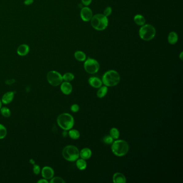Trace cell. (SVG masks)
Segmentation results:
<instances>
[{"label":"cell","instance_id":"cell-8","mask_svg":"<svg viewBox=\"0 0 183 183\" xmlns=\"http://www.w3.org/2000/svg\"><path fill=\"white\" fill-rule=\"evenodd\" d=\"M47 80L51 85L54 87L60 85L63 81L62 76L61 74L55 70H52L48 72Z\"/></svg>","mask_w":183,"mask_h":183},{"label":"cell","instance_id":"cell-23","mask_svg":"<svg viewBox=\"0 0 183 183\" xmlns=\"http://www.w3.org/2000/svg\"><path fill=\"white\" fill-rule=\"evenodd\" d=\"M110 135L114 140H117L119 138V130L117 128H112L110 130Z\"/></svg>","mask_w":183,"mask_h":183},{"label":"cell","instance_id":"cell-3","mask_svg":"<svg viewBox=\"0 0 183 183\" xmlns=\"http://www.w3.org/2000/svg\"><path fill=\"white\" fill-rule=\"evenodd\" d=\"M90 21L92 27L97 31L104 30L109 24L107 17L101 14L93 16Z\"/></svg>","mask_w":183,"mask_h":183},{"label":"cell","instance_id":"cell-38","mask_svg":"<svg viewBox=\"0 0 183 183\" xmlns=\"http://www.w3.org/2000/svg\"><path fill=\"white\" fill-rule=\"evenodd\" d=\"M1 107H2V101L0 100V109L1 108Z\"/></svg>","mask_w":183,"mask_h":183},{"label":"cell","instance_id":"cell-29","mask_svg":"<svg viewBox=\"0 0 183 183\" xmlns=\"http://www.w3.org/2000/svg\"><path fill=\"white\" fill-rule=\"evenodd\" d=\"M112 8L110 6H108L105 9L104 11V13H103V15H105L106 17H108L110 15H111V13H112Z\"/></svg>","mask_w":183,"mask_h":183},{"label":"cell","instance_id":"cell-10","mask_svg":"<svg viewBox=\"0 0 183 183\" xmlns=\"http://www.w3.org/2000/svg\"><path fill=\"white\" fill-rule=\"evenodd\" d=\"M41 175L44 178L49 180L53 178L54 175V171L53 169L50 166H45L41 170Z\"/></svg>","mask_w":183,"mask_h":183},{"label":"cell","instance_id":"cell-21","mask_svg":"<svg viewBox=\"0 0 183 183\" xmlns=\"http://www.w3.org/2000/svg\"><path fill=\"white\" fill-rule=\"evenodd\" d=\"M75 58L79 61H84L86 60V55L83 52L81 51H76L74 54Z\"/></svg>","mask_w":183,"mask_h":183},{"label":"cell","instance_id":"cell-22","mask_svg":"<svg viewBox=\"0 0 183 183\" xmlns=\"http://www.w3.org/2000/svg\"><path fill=\"white\" fill-rule=\"evenodd\" d=\"M68 135L70 138L73 140H77L80 137V133L79 130H72L70 129L68 132Z\"/></svg>","mask_w":183,"mask_h":183},{"label":"cell","instance_id":"cell-15","mask_svg":"<svg viewBox=\"0 0 183 183\" xmlns=\"http://www.w3.org/2000/svg\"><path fill=\"white\" fill-rule=\"evenodd\" d=\"M113 183H126V178L125 176L122 173H115L112 177Z\"/></svg>","mask_w":183,"mask_h":183},{"label":"cell","instance_id":"cell-13","mask_svg":"<svg viewBox=\"0 0 183 183\" xmlns=\"http://www.w3.org/2000/svg\"><path fill=\"white\" fill-rule=\"evenodd\" d=\"M14 95L15 94L14 92H7L2 96V99H1L2 103L4 104H8L9 103H10L14 99Z\"/></svg>","mask_w":183,"mask_h":183},{"label":"cell","instance_id":"cell-18","mask_svg":"<svg viewBox=\"0 0 183 183\" xmlns=\"http://www.w3.org/2000/svg\"><path fill=\"white\" fill-rule=\"evenodd\" d=\"M76 161V165L80 170H84L87 168V163L85 161V160H84L83 158H80V159L78 158Z\"/></svg>","mask_w":183,"mask_h":183},{"label":"cell","instance_id":"cell-17","mask_svg":"<svg viewBox=\"0 0 183 183\" xmlns=\"http://www.w3.org/2000/svg\"><path fill=\"white\" fill-rule=\"evenodd\" d=\"M178 39V37L176 32L172 31L169 34L168 41L169 43L171 45H175L177 43Z\"/></svg>","mask_w":183,"mask_h":183},{"label":"cell","instance_id":"cell-11","mask_svg":"<svg viewBox=\"0 0 183 183\" xmlns=\"http://www.w3.org/2000/svg\"><path fill=\"white\" fill-rule=\"evenodd\" d=\"M60 89L63 94L66 95H68L72 93V87L69 82L65 81L61 84Z\"/></svg>","mask_w":183,"mask_h":183},{"label":"cell","instance_id":"cell-9","mask_svg":"<svg viewBox=\"0 0 183 183\" xmlns=\"http://www.w3.org/2000/svg\"><path fill=\"white\" fill-rule=\"evenodd\" d=\"M80 15L81 18L83 21L87 22L91 21L92 17L93 16V13L91 9L88 6H85L81 9Z\"/></svg>","mask_w":183,"mask_h":183},{"label":"cell","instance_id":"cell-4","mask_svg":"<svg viewBox=\"0 0 183 183\" xmlns=\"http://www.w3.org/2000/svg\"><path fill=\"white\" fill-rule=\"evenodd\" d=\"M57 123L60 127L64 130L72 129L74 125V119L72 115L67 113H62L58 116Z\"/></svg>","mask_w":183,"mask_h":183},{"label":"cell","instance_id":"cell-26","mask_svg":"<svg viewBox=\"0 0 183 183\" xmlns=\"http://www.w3.org/2000/svg\"><path fill=\"white\" fill-rule=\"evenodd\" d=\"M103 141L105 144L112 145V143L114 141V139L110 136V135H107L104 136V138H103Z\"/></svg>","mask_w":183,"mask_h":183},{"label":"cell","instance_id":"cell-25","mask_svg":"<svg viewBox=\"0 0 183 183\" xmlns=\"http://www.w3.org/2000/svg\"><path fill=\"white\" fill-rule=\"evenodd\" d=\"M1 113L2 115L5 118H8L10 116L11 111L10 109L6 107H3L1 108Z\"/></svg>","mask_w":183,"mask_h":183},{"label":"cell","instance_id":"cell-37","mask_svg":"<svg viewBox=\"0 0 183 183\" xmlns=\"http://www.w3.org/2000/svg\"><path fill=\"white\" fill-rule=\"evenodd\" d=\"M30 161H31V162H30V163H31L32 164H34V163H35V162H34V161H33V160H30Z\"/></svg>","mask_w":183,"mask_h":183},{"label":"cell","instance_id":"cell-16","mask_svg":"<svg viewBox=\"0 0 183 183\" xmlns=\"http://www.w3.org/2000/svg\"><path fill=\"white\" fill-rule=\"evenodd\" d=\"M92 151L89 148H84L81 150L80 152V156L81 158L87 160L89 159L91 157Z\"/></svg>","mask_w":183,"mask_h":183},{"label":"cell","instance_id":"cell-27","mask_svg":"<svg viewBox=\"0 0 183 183\" xmlns=\"http://www.w3.org/2000/svg\"><path fill=\"white\" fill-rule=\"evenodd\" d=\"M7 130L4 126L0 124V139H3L6 136Z\"/></svg>","mask_w":183,"mask_h":183},{"label":"cell","instance_id":"cell-5","mask_svg":"<svg viewBox=\"0 0 183 183\" xmlns=\"http://www.w3.org/2000/svg\"><path fill=\"white\" fill-rule=\"evenodd\" d=\"M62 156L67 161L74 162L80 158V151L74 146L69 145L64 148L62 150Z\"/></svg>","mask_w":183,"mask_h":183},{"label":"cell","instance_id":"cell-6","mask_svg":"<svg viewBox=\"0 0 183 183\" xmlns=\"http://www.w3.org/2000/svg\"><path fill=\"white\" fill-rule=\"evenodd\" d=\"M138 34L143 41H151L155 36V28L151 24H145L141 26Z\"/></svg>","mask_w":183,"mask_h":183},{"label":"cell","instance_id":"cell-34","mask_svg":"<svg viewBox=\"0 0 183 183\" xmlns=\"http://www.w3.org/2000/svg\"><path fill=\"white\" fill-rule=\"evenodd\" d=\"M15 80H14V79H11V80H7V81L6 82V84H7L8 85H11V84H12L13 83H14L15 82Z\"/></svg>","mask_w":183,"mask_h":183},{"label":"cell","instance_id":"cell-12","mask_svg":"<svg viewBox=\"0 0 183 183\" xmlns=\"http://www.w3.org/2000/svg\"><path fill=\"white\" fill-rule=\"evenodd\" d=\"M88 82H89L90 85L94 88L98 89L102 86V81L100 79H99L98 77H90L89 79Z\"/></svg>","mask_w":183,"mask_h":183},{"label":"cell","instance_id":"cell-14","mask_svg":"<svg viewBox=\"0 0 183 183\" xmlns=\"http://www.w3.org/2000/svg\"><path fill=\"white\" fill-rule=\"evenodd\" d=\"M30 47L26 44H21L17 49V54L20 56H25L29 53Z\"/></svg>","mask_w":183,"mask_h":183},{"label":"cell","instance_id":"cell-31","mask_svg":"<svg viewBox=\"0 0 183 183\" xmlns=\"http://www.w3.org/2000/svg\"><path fill=\"white\" fill-rule=\"evenodd\" d=\"M70 110H71V111H72V112L76 113V112H77L79 111L80 107H79V105L75 104L72 105V107H70Z\"/></svg>","mask_w":183,"mask_h":183},{"label":"cell","instance_id":"cell-19","mask_svg":"<svg viewBox=\"0 0 183 183\" xmlns=\"http://www.w3.org/2000/svg\"><path fill=\"white\" fill-rule=\"evenodd\" d=\"M108 92V88L107 86H102L100 87L97 92V96L98 98H102L107 95Z\"/></svg>","mask_w":183,"mask_h":183},{"label":"cell","instance_id":"cell-33","mask_svg":"<svg viewBox=\"0 0 183 183\" xmlns=\"http://www.w3.org/2000/svg\"><path fill=\"white\" fill-rule=\"evenodd\" d=\"M33 3V0H25L24 3L26 6H30Z\"/></svg>","mask_w":183,"mask_h":183},{"label":"cell","instance_id":"cell-7","mask_svg":"<svg viewBox=\"0 0 183 183\" xmlns=\"http://www.w3.org/2000/svg\"><path fill=\"white\" fill-rule=\"evenodd\" d=\"M99 64L95 59L88 58L87 60H85L84 64V68L85 72L90 74H96L99 70Z\"/></svg>","mask_w":183,"mask_h":183},{"label":"cell","instance_id":"cell-1","mask_svg":"<svg viewBox=\"0 0 183 183\" xmlns=\"http://www.w3.org/2000/svg\"><path fill=\"white\" fill-rule=\"evenodd\" d=\"M128 143L123 140H117L113 141L111 145V150L113 154L118 157L126 155L129 150Z\"/></svg>","mask_w":183,"mask_h":183},{"label":"cell","instance_id":"cell-30","mask_svg":"<svg viewBox=\"0 0 183 183\" xmlns=\"http://www.w3.org/2000/svg\"><path fill=\"white\" fill-rule=\"evenodd\" d=\"M33 171L35 175H38L41 172V168L37 164H34L33 168Z\"/></svg>","mask_w":183,"mask_h":183},{"label":"cell","instance_id":"cell-35","mask_svg":"<svg viewBox=\"0 0 183 183\" xmlns=\"http://www.w3.org/2000/svg\"><path fill=\"white\" fill-rule=\"evenodd\" d=\"M38 183H49L48 180L47 179H41L40 180H39L38 181H37Z\"/></svg>","mask_w":183,"mask_h":183},{"label":"cell","instance_id":"cell-20","mask_svg":"<svg viewBox=\"0 0 183 183\" xmlns=\"http://www.w3.org/2000/svg\"><path fill=\"white\" fill-rule=\"evenodd\" d=\"M134 21L135 23L138 26H142L146 23V19L145 17L141 15H136L134 17Z\"/></svg>","mask_w":183,"mask_h":183},{"label":"cell","instance_id":"cell-32","mask_svg":"<svg viewBox=\"0 0 183 183\" xmlns=\"http://www.w3.org/2000/svg\"><path fill=\"white\" fill-rule=\"evenodd\" d=\"M92 0H82V2L84 6H89L91 3Z\"/></svg>","mask_w":183,"mask_h":183},{"label":"cell","instance_id":"cell-24","mask_svg":"<svg viewBox=\"0 0 183 183\" xmlns=\"http://www.w3.org/2000/svg\"><path fill=\"white\" fill-rule=\"evenodd\" d=\"M74 75L71 73V72H67L62 76V79L66 82H69L70 81H72L74 79Z\"/></svg>","mask_w":183,"mask_h":183},{"label":"cell","instance_id":"cell-36","mask_svg":"<svg viewBox=\"0 0 183 183\" xmlns=\"http://www.w3.org/2000/svg\"><path fill=\"white\" fill-rule=\"evenodd\" d=\"M179 58L181 60H183V52H181V53L180 54V56H179Z\"/></svg>","mask_w":183,"mask_h":183},{"label":"cell","instance_id":"cell-28","mask_svg":"<svg viewBox=\"0 0 183 183\" xmlns=\"http://www.w3.org/2000/svg\"><path fill=\"white\" fill-rule=\"evenodd\" d=\"M51 183H65L64 179L59 177H53L49 181Z\"/></svg>","mask_w":183,"mask_h":183},{"label":"cell","instance_id":"cell-2","mask_svg":"<svg viewBox=\"0 0 183 183\" xmlns=\"http://www.w3.org/2000/svg\"><path fill=\"white\" fill-rule=\"evenodd\" d=\"M120 81V76L118 72L114 70L107 71L103 76V84L107 87H114L118 85Z\"/></svg>","mask_w":183,"mask_h":183}]
</instances>
